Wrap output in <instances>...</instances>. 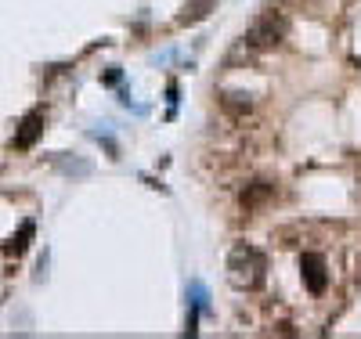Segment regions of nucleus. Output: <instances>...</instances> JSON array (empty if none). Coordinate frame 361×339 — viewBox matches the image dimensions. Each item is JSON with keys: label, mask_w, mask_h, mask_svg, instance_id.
<instances>
[{"label": "nucleus", "mask_w": 361, "mask_h": 339, "mask_svg": "<svg viewBox=\"0 0 361 339\" xmlns=\"http://www.w3.org/2000/svg\"><path fill=\"white\" fill-rule=\"evenodd\" d=\"M264 271H268V260L264 253L253 246H235L228 256V282L235 289H257L264 282Z\"/></svg>", "instance_id": "obj_1"}, {"label": "nucleus", "mask_w": 361, "mask_h": 339, "mask_svg": "<svg viewBox=\"0 0 361 339\" xmlns=\"http://www.w3.org/2000/svg\"><path fill=\"white\" fill-rule=\"evenodd\" d=\"M282 37H286V19H275V14L260 19V22L246 33L249 47H271V43H278Z\"/></svg>", "instance_id": "obj_2"}, {"label": "nucleus", "mask_w": 361, "mask_h": 339, "mask_svg": "<svg viewBox=\"0 0 361 339\" xmlns=\"http://www.w3.org/2000/svg\"><path fill=\"white\" fill-rule=\"evenodd\" d=\"M304 285L311 289V293H325L329 285V274H325V260L318 253H304Z\"/></svg>", "instance_id": "obj_3"}, {"label": "nucleus", "mask_w": 361, "mask_h": 339, "mask_svg": "<svg viewBox=\"0 0 361 339\" xmlns=\"http://www.w3.org/2000/svg\"><path fill=\"white\" fill-rule=\"evenodd\" d=\"M271 199H275V188L268 181H253V184H246V191H242V209H246V213H257V209L264 202H271Z\"/></svg>", "instance_id": "obj_4"}, {"label": "nucleus", "mask_w": 361, "mask_h": 339, "mask_svg": "<svg viewBox=\"0 0 361 339\" xmlns=\"http://www.w3.org/2000/svg\"><path fill=\"white\" fill-rule=\"evenodd\" d=\"M40 130H43V116L40 112H29V116L22 119V126H19V134H14V148H33Z\"/></svg>", "instance_id": "obj_5"}, {"label": "nucleus", "mask_w": 361, "mask_h": 339, "mask_svg": "<svg viewBox=\"0 0 361 339\" xmlns=\"http://www.w3.org/2000/svg\"><path fill=\"white\" fill-rule=\"evenodd\" d=\"M221 105H224V112H228V116H235V119L249 116V108H253V101H249V94H242V90H228L224 98H221Z\"/></svg>", "instance_id": "obj_6"}, {"label": "nucleus", "mask_w": 361, "mask_h": 339, "mask_svg": "<svg viewBox=\"0 0 361 339\" xmlns=\"http://www.w3.org/2000/svg\"><path fill=\"white\" fill-rule=\"evenodd\" d=\"M29 238H33V224H29V220H26V224H22V231H19V235H14V238L8 242V246H4V249H8L11 256H22V253L29 249Z\"/></svg>", "instance_id": "obj_7"}, {"label": "nucleus", "mask_w": 361, "mask_h": 339, "mask_svg": "<svg viewBox=\"0 0 361 339\" xmlns=\"http://www.w3.org/2000/svg\"><path fill=\"white\" fill-rule=\"evenodd\" d=\"M210 11H213V0H192V4L184 8L181 22H199V19H206Z\"/></svg>", "instance_id": "obj_8"}]
</instances>
